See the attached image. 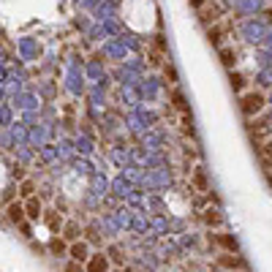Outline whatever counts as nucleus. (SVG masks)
<instances>
[{"instance_id":"nucleus-9","label":"nucleus","mask_w":272,"mask_h":272,"mask_svg":"<svg viewBox=\"0 0 272 272\" xmlns=\"http://www.w3.org/2000/svg\"><path fill=\"white\" fill-rule=\"evenodd\" d=\"M49 250H52V256H66V253H68L66 242L60 240V237H52V240H49Z\"/></svg>"},{"instance_id":"nucleus-20","label":"nucleus","mask_w":272,"mask_h":272,"mask_svg":"<svg viewBox=\"0 0 272 272\" xmlns=\"http://www.w3.org/2000/svg\"><path fill=\"white\" fill-rule=\"evenodd\" d=\"M66 272H85V267H82V261H71V264L66 267Z\"/></svg>"},{"instance_id":"nucleus-15","label":"nucleus","mask_w":272,"mask_h":272,"mask_svg":"<svg viewBox=\"0 0 272 272\" xmlns=\"http://www.w3.org/2000/svg\"><path fill=\"white\" fill-rule=\"evenodd\" d=\"M194 182H196V188H199V191H207V177H204V172H201V169H196Z\"/></svg>"},{"instance_id":"nucleus-12","label":"nucleus","mask_w":272,"mask_h":272,"mask_svg":"<svg viewBox=\"0 0 272 272\" xmlns=\"http://www.w3.org/2000/svg\"><path fill=\"white\" fill-rule=\"evenodd\" d=\"M204 223L207 226H221V213H218V210H204Z\"/></svg>"},{"instance_id":"nucleus-23","label":"nucleus","mask_w":272,"mask_h":272,"mask_svg":"<svg viewBox=\"0 0 272 272\" xmlns=\"http://www.w3.org/2000/svg\"><path fill=\"white\" fill-rule=\"evenodd\" d=\"M166 79H172V85L177 82V71H174L172 66H166Z\"/></svg>"},{"instance_id":"nucleus-16","label":"nucleus","mask_w":272,"mask_h":272,"mask_svg":"<svg viewBox=\"0 0 272 272\" xmlns=\"http://www.w3.org/2000/svg\"><path fill=\"white\" fill-rule=\"evenodd\" d=\"M221 36H223V28H221V25H215V28H210V33H207V38L213 41V44H218V41H221Z\"/></svg>"},{"instance_id":"nucleus-13","label":"nucleus","mask_w":272,"mask_h":272,"mask_svg":"<svg viewBox=\"0 0 272 272\" xmlns=\"http://www.w3.org/2000/svg\"><path fill=\"white\" fill-rule=\"evenodd\" d=\"M76 237H79V226L76 223H66V229H63V240H76Z\"/></svg>"},{"instance_id":"nucleus-22","label":"nucleus","mask_w":272,"mask_h":272,"mask_svg":"<svg viewBox=\"0 0 272 272\" xmlns=\"http://www.w3.org/2000/svg\"><path fill=\"white\" fill-rule=\"evenodd\" d=\"M87 240H90V242H98V234H95V226H87Z\"/></svg>"},{"instance_id":"nucleus-21","label":"nucleus","mask_w":272,"mask_h":272,"mask_svg":"<svg viewBox=\"0 0 272 272\" xmlns=\"http://www.w3.org/2000/svg\"><path fill=\"white\" fill-rule=\"evenodd\" d=\"M11 177H14V180H25V169H22V166H14V169H11Z\"/></svg>"},{"instance_id":"nucleus-10","label":"nucleus","mask_w":272,"mask_h":272,"mask_svg":"<svg viewBox=\"0 0 272 272\" xmlns=\"http://www.w3.org/2000/svg\"><path fill=\"white\" fill-rule=\"evenodd\" d=\"M41 218H44V223H47L52 232L60 229V213H52V210H49V213H41Z\"/></svg>"},{"instance_id":"nucleus-1","label":"nucleus","mask_w":272,"mask_h":272,"mask_svg":"<svg viewBox=\"0 0 272 272\" xmlns=\"http://www.w3.org/2000/svg\"><path fill=\"white\" fill-rule=\"evenodd\" d=\"M264 93H248V95H242V101H240V109H242V115L245 117H256L261 109H264Z\"/></svg>"},{"instance_id":"nucleus-14","label":"nucleus","mask_w":272,"mask_h":272,"mask_svg":"<svg viewBox=\"0 0 272 272\" xmlns=\"http://www.w3.org/2000/svg\"><path fill=\"white\" fill-rule=\"evenodd\" d=\"M109 261H115V264H122V261H125V256H122V253H120V248H117V245H109Z\"/></svg>"},{"instance_id":"nucleus-17","label":"nucleus","mask_w":272,"mask_h":272,"mask_svg":"<svg viewBox=\"0 0 272 272\" xmlns=\"http://www.w3.org/2000/svg\"><path fill=\"white\" fill-rule=\"evenodd\" d=\"M172 101H174V107H177L180 112H188V107H185V98H182V95H180L177 90L172 93Z\"/></svg>"},{"instance_id":"nucleus-8","label":"nucleus","mask_w":272,"mask_h":272,"mask_svg":"<svg viewBox=\"0 0 272 272\" xmlns=\"http://www.w3.org/2000/svg\"><path fill=\"white\" fill-rule=\"evenodd\" d=\"M215 240H218V245H221L226 253H240V245H237V240L232 234H218Z\"/></svg>"},{"instance_id":"nucleus-6","label":"nucleus","mask_w":272,"mask_h":272,"mask_svg":"<svg viewBox=\"0 0 272 272\" xmlns=\"http://www.w3.org/2000/svg\"><path fill=\"white\" fill-rule=\"evenodd\" d=\"M218 264L226 267V269H242L245 261L237 256V253H223V256H218Z\"/></svg>"},{"instance_id":"nucleus-18","label":"nucleus","mask_w":272,"mask_h":272,"mask_svg":"<svg viewBox=\"0 0 272 272\" xmlns=\"http://www.w3.org/2000/svg\"><path fill=\"white\" fill-rule=\"evenodd\" d=\"M33 191H36V185H33L30 180H22V188H19V194H22V196H33Z\"/></svg>"},{"instance_id":"nucleus-25","label":"nucleus","mask_w":272,"mask_h":272,"mask_svg":"<svg viewBox=\"0 0 272 272\" xmlns=\"http://www.w3.org/2000/svg\"><path fill=\"white\" fill-rule=\"evenodd\" d=\"M204 3H207V0H191V6H194V8H201Z\"/></svg>"},{"instance_id":"nucleus-3","label":"nucleus","mask_w":272,"mask_h":272,"mask_svg":"<svg viewBox=\"0 0 272 272\" xmlns=\"http://www.w3.org/2000/svg\"><path fill=\"white\" fill-rule=\"evenodd\" d=\"M68 256H71L74 261H82V264H85V261L87 259H90V248H87V242H71V248H68Z\"/></svg>"},{"instance_id":"nucleus-5","label":"nucleus","mask_w":272,"mask_h":272,"mask_svg":"<svg viewBox=\"0 0 272 272\" xmlns=\"http://www.w3.org/2000/svg\"><path fill=\"white\" fill-rule=\"evenodd\" d=\"M44 213V207H41V201L36 196H28V201H25V215L30 218V221H38Z\"/></svg>"},{"instance_id":"nucleus-19","label":"nucleus","mask_w":272,"mask_h":272,"mask_svg":"<svg viewBox=\"0 0 272 272\" xmlns=\"http://www.w3.org/2000/svg\"><path fill=\"white\" fill-rule=\"evenodd\" d=\"M242 85H245V82H242V76L232 71V87H234V90H240V87H242Z\"/></svg>"},{"instance_id":"nucleus-24","label":"nucleus","mask_w":272,"mask_h":272,"mask_svg":"<svg viewBox=\"0 0 272 272\" xmlns=\"http://www.w3.org/2000/svg\"><path fill=\"white\" fill-rule=\"evenodd\" d=\"M19 226H22V234H25V237H28V240H30V237H33V232H30V226H28V223H25V221H22Z\"/></svg>"},{"instance_id":"nucleus-11","label":"nucleus","mask_w":272,"mask_h":272,"mask_svg":"<svg viewBox=\"0 0 272 272\" xmlns=\"http://www.w3.org/2000/svg\"><path fill=\"white\" fill-rule=\"evenodd\" d=\"M218 55H221V63H223V66H229V68L237 63V55H234V49H229V47H223L221 52H218Z\"/></svg>"},{"instance_id":"nucleus-4","label":"nucleus","mask_w":272,"mask_h":272,"mask_svg":"<svg viewBox=\"0 0 272 272\" xmlns=\"http://www.w3.org/2000/svg\"><path fill=\"white\" fill-rule=\"evenodd\" d=\"M6 215H8V221L19 226L25 221V204H19V201H11V204L6 207Z\"/></svg>"},{"instance_id":"nucleus-7","label":"nucleus","mask_w":272,"mask_h":272,"mask_svg":"<svg viewBox=\"0 0 272 272\" xmlns=\"http://www.w3.org/2000/svg\"><path fill=\"white\" fill-rule=\"evenodd\" d=\"M199 11H201V22H204V25H210V22H218V19H221V8H218V6H210V0H207V3L199 8Z\"/></svg>"},{"instance_id":"nucleus-2","label":"nucleus","mask_w":272,"mask_h":272,"mask_svg":"<svg viewBox=\"0 0 272 272\" xmlns=\"http://www.w3.org/2000/svg\"><path fill=\"white\" fill-rule=\"evenodd\" d=\"M85 269L87 272H109V256H103V253H90Z\"/></svg>"}]
</instances>
